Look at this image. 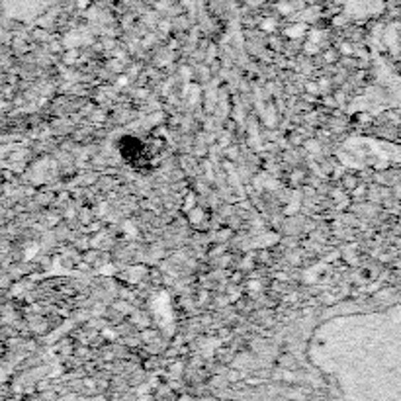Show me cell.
Here are the masks:
<instances>
[{"mask_svg":"<svg viewBox=\"0 0 401 401\" xmlns=\"http://www.w3.org/2000/svg\"><path fill=\"white\" fill-rule=\"evenodd\" d=\"M356 184H358V181H356L354 176H351V174H348V176H345V178H343V188L354 190V188H356Z\"/></svg>","mask_w":401,"mask_h":401,"instance_id":"1","label":"cell"}]
</instances>
